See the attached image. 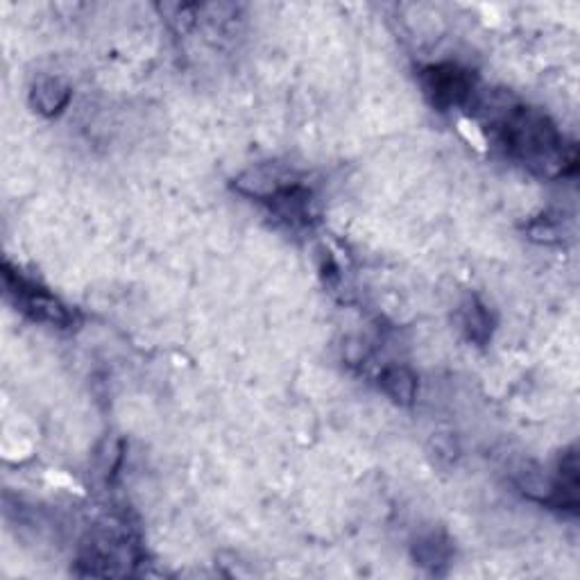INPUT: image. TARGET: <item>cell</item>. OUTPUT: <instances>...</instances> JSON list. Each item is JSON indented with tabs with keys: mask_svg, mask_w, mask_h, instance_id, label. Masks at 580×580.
Masks as SVG:
<instances>
[{
	"mask_svg": "<svg viewBox=\"0 0 580 580\" xmlns=\"http://www.w3.org/2000/svg\"><path fill=\"white\" fill-rule=\"evenodd\" d=\"M501 143L537 175L560 177L576 168V150L567 148L558 127L533 107H503L497 116Z\"/></svg>",
	"mask_w": 580,
	"mask_h": 580,
	"instance_id": "cell-1",
	"label": "cell"
},
{
	"mask_svg": "<svg viewBox=\"0 0 580 580\" xmlns=\"http://www.w3.org/2000/svg\"><path fill=\"white\" fill-rule=\"evenodd\" d=\"M71 100V87L62 78H41L34 82L30 102L39 114L57 116Z\"/></svg>",
	"mask_w": 580,
	"mask_h": 580,
	"instance_id": "cell-4",
	"label": "cell"
},
{
	"mask_svg": "<svg viewBox=\"0 0 580 580\" xmlns=\"http://www.w3.org/2000/svg\"><path fill=\"white\" fill-rule=\"evenodd\" d=\"M413 553H415L417 565L438 571L440 565H447L449 562L451 547L445 535L429 533L426 537H422V540L415 542Z\"/></svg>",
	"mask_w": 580,
	"mask_h": 580,
	"instance_id": "cell-7",
	"label": "cell"
},
{
	"mask_svg": "<svg viewBox=\"0 0 580 580\" xmlns=\"http://www.w3.org/2000/svg\"><path fill=\"white\" fill-rule=\"evenodd\" d=\"M460 322H463V329L469 340L474 343L485 345L492 336V315L488 311V306H483L476 297H469V300L460 306Z\"/></svg>",
	"mask_w": 580,
	"mask_h": 580,
	"instance_id": "cell-6",
	"label": "cell"
},
{
	"mask_svg": "<svg viewBox=\"0 0 580 580\" xmlns=\"http://www.w3.org/2000/svg\"><path fill=\"white\" fill-rule=\"evenodd\" d=\"M381 388L392 402L399 406H411L415 402L417 395V377L415 374L402 368V365H395V368H386L381 372Z\"/></svg>",
	"mask_w": 580,
	"mask_h": 580,
	"instance_id": "cell-5",
	"label": "cell"
},
{
	"mask_svg": "<svg viewBox=\"0 0 580 580\" xmlns=\"http://www.w3.org/2000/svg\"><path fill=\"white\" fill-rule=\"evenodd\" d=\"M3 279H5V288L7 293L14 297L16 306L23 313H28L32 320L39 322H50L57 324V327H71L73 324V313L66 309V306L48 293V290L34 286L32 281L21 277L19 272H14L10 266L5 263L3 270Z\"/></svg>",
	"mask_w": 580,
	"mask_h": 580,
	"instance_id": "cell-3",
	"label": "cell"
},
{
	"mask_svg": "<svg viewBox=\"0 0 580 580\" xmlns=\"http://www.w3.org/2000/svg\"><path fill=\"white\" fill-rule=\"evenodd\" d=\"M420 82L426 100H429L435 109H440V112L465 105L474 93V80L469 71L449 62L422 68Z\"/></svg>",
	"mask_w": 580,
	"mask_h": 580,
	"instance_id": "cell-2",
	"label": "cell"
}]
</instances>
